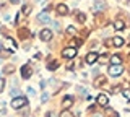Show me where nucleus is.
<instances>
[{"mask_svg":"<svg viewBox=\"0 0 130 117\" xmlns=\"http://www.w3.org/2000/svg\"><path fill=\"white\" fill-rule=\"evenodd\" d=\"M38 21H39V23H44V25H46V23H49V21H51V18H49L47 11H41V13L38 15Z\"/></svg>","mask_w":130,"mask_h":117,"instance_id":"nucleus-8","label":"nucleus"},{"mask_svg":"<svg viewBox=\"0 0 130 117\" xmlns=\"http://www.w3.org/2000/svg\"><path fill=\"white\" fill-rule=\"evenodd\" d=\"M98 59H99V62H101V63H103V62H104V60H106V55H101V57H98Z\"/></svg>","mask_w":130,"mask_h":117,"instance_id":"nucleus-27","label":"nucleus"},{"mask_svg":"<svg viewBox=\"0 0 130 117\" xmlns=\"http://www.w3.org/2000/svg\"><path fill=\"white\" fill-rule=\"evenodd\" d=\"M96 60H98V54H96V52H89V54L86 55V63H89V65L94 63Z\"/></svg>","mask_w":130,"mask_h":117,"instance_id":"nucleus-9","label":"nucleus"},{"mask_svg":"<svg viewBox=\"0 0 130 117\" xmlns=\"http://www.w3.org/2000/svg\"><path fill=\"white\" fill-rule=\"evenodd\" d=\"M111 63H112V65H120V63H122L120 55H112V57H111Z\"/></svg>","mask_w":130,"mask_h":117,"instance_id":"nucleus-14","label":"nucleus"},{"mask_svg":"<svg viewBox=\"0 0 130 117\" xmlns=\"http://www.w3.org/2000/svg\"><path fill=\"white\" fill-rule=\"evenodd\" d=\"M122 72H124L122 65H111V67H109V75H111V76H119Z\"/></svg>","mask_w":130,"mask_h":117,"instance_id":"nucleus-3","label":"nucleus"},{"mask_svg":"<svg viewBox=\"0 0 130 117\" xmlns=\"http://www.w3.org/2000/svg\"><path fill=\"white\" fill-rule=\"evenodd\" d=\"M3 88H5V80L0 78V91H3Z\"/></svg>","mask_w":130,"mask_h":117,"instance_id":"nucleus-24","label":"nucleus"},{"mask_svg":"<svg viewBox=\"0 0 130 117\" xmlns=\"http://www.w3.org/2000/svg\"><path fill=\"white\" fill-rule=\"evenodd\" d=\"M94 117H103V115H94Z\"/></svg>","mask_w":130,"mask_h":117,"instance_id":"nucleus-30","label":"nucleus"},{"mask_svg":"<svg viewBox=\"0 0 130 117\" xmlns=\"http://www.w3.org/2000/svg\"><path fill=\"white\" fill-rule=\"evenodd\" d=\"M11 70H13V68H11V65L5 67V73H11Z\"/></svg>","mask_w":130,"mask_h":117,"instance_id":"nucleus-26","label":"nucleus"},{"mask_svg":"<svg viewBox=\"0 0 130 117\" xmlns=\"http://www.w3.org/2000/svg\"><path fill=\"white\" fill-rule=\"evenodd\" d=\"M93 85H94L96 88H99L101 85H106V76H96V80H94Z\"/></svg>","mask_w":130,"mask_h":117,"instance_id":"nucleus-12","label":"nucleus"},{"mask_svg":"<svg viewBox=\"0 0 130 117\" xmlns=\"http://www.w3.org/2000/svg\"><path fill=\"white\" fill-rule=\"evenodd\" d=\"M114 28H116L117 31L124 29V21H122V20H116V21H114Z\"/></svg>","mask_w":130,"mask_h":117,"instance_id":"nucleus-15","label":"nucleus"},{"mask_svg":"<svg viewBox=\"0 0 130 117\" xmlns=\"http://www.w3.org/2000/svg\"><path fill=\"white\" fill-rule=\"evenodd\" d=\"M5 47H7V49H10V51H15V49H16V44H15L13 39L7 38V39H5Z\"/></svg>","mask_w":130,"mask_h":117,"instance_id":"nucleus-10","label":"nucleus"},{"mask_svg":"<svg viewBox=\"0 0 130 117\" xmlns=\"http://www.w3.org/2000/svg\"><path fill=\"white\" fill-rule=\"evenodd\" d=\"M104 7H106V3L104 2H96V11H99V10H104Z\"/></svg>","mask_w":130,"mask_h":117,"instance_id":"nucleus-16","label":"nucleus"},{"mask_svg":"<svg viewBox=\"0 0 130 117\" xmlns=\"http://www.w3.org/2000/svg\"><path fill=\"white\" fill-rule=\"evenodd\" d=\"M73 104V99H72V96H65V99L62 101V106H63V109H68Z\"/></svg>","mask_w":130,"mask_h":117,"instance_id":"nucleus-11","label":"nucleus"},{"mask_svg":"<svg viewBox=\"0 0 130 117\" xmlns=\"http://www.w3.org/2000/svg\"><path fill=\"white\" fill-rule=\"evenodd\" d=\"M31 75H32L31 67H29V65H23V67H21V76H23L24 80H28V78H31Z\"/></svg>","mask_w":130,"mask_h":117,"instance_id":"nucleus-5","label":"nucleus"},{"mask_svg":"<svg viewBox=\"0 0 130 117\" xmlns=\"http://www.w3.org/2000/svg\"><path fill=\"white\" fill-rule=\"evenodd\" d=\"M57 67H59V62H52V63H49V65H47L49 70H55Z\"/></svg>","mask_w":130,"mask_h":117,"instance_id":"nucleus-17","label":"nucleus"},{"mask_svg":"<svg viewBox=\"0 0 130 117\" xmlns=\"http://www.w3.org/2000/svg\"><path fill=\"white\" fill-rule=\"evenodd\" d=\"M47 99H49V94H47V93H44V94L41 96V101H42V103H46Z\"/></svg>","mask_w":130,"mask_h":117,"instance_id":"nucleus-23","label":"nucleus"},{"mask_svg":"<svg viewBox=\"0 0 130 117\" xmlns=\"http://www.w3.org/2000/svg\"><path fill=\"white\" fill-rule=\"evenodd\" d=\"M47 117H54V114H52V112H49V114H47Z\"/></svg>","mask_w":130,"mask_h":117,"instance_id":"nucleus-29","label":"nucleus"},{"mask_svg":"<svg viewBox=\"0 0 130 117\" xmlns=\"http://www.w3.org/2000/svg\"><path fill=\"white\" fill-rule=\"evenodd\" d=\"M39 38L41 39H42V41H51V39H52V31L51 29H47V28H46V29H41L39 31Z\"/></svg>","mask_w":130,"mask_h":117,"instance_id":"nucleus-4","label":"nucleus"},{"mask_svg":"<svg viewBox=\"0 0 130 117\" xmlns=\"http://www.w3.org/2000/svg\"><path fill=\"white\" fill-rule=\"evenodd\" d=\"M76 18H78L80 21H85V15L83 13H78V11H76Z\"/></svg>","mask_w":130,"mask_h":117,"instance_id":"nucleus-22","label":"nucleus"},{"mask_svg":"<svg viewBox=\"0 0 130 117\" xmlns=\"http://www.w3.org/2000/svg\"><path fill=\"white\" fill-rule=\"evenodd\" d=\"M60 117H72V114H70V112H67V111H63L62 114H60Z\"/></svg>","mask_w":130,"mask_h":117,"instance_id":"nucleus-25","label":"nucleus"},{"mask_svg":"<svg viewBox=\"0 0 130 117\" xmlns=\"http://www.w3.org/2000/svg\"><path fill=\"white\" fill-rule=\"evenodd\" d=\"M122 94H124L125 99H130V90H124V91H122Z\"/></svg>","mask_w":130,"mask_h":117,"instance_id":"nucleus-18","label":"nucleus"},{"mask_svg":"<svg viewBox=\"0 0 130 117\" xmlns=\"http://www.w3.org/2000/svg\"><path fill=\"white\" fill-rule=\"evenodd\" d=\"M128 59H130V54H128Z\"/></svg>","mask_w":130,"mask_h":117,"instance_id":"nucleus-32","label":"nucleus"},{"mask_svg":"<svg viewBox=\"0 0 130 117\" xmlns=\"http://www.w3.org/2000/svg\"><path fill=\"white\" fill-rule=\"evenodd\" d=\"M116 117H119V115H116Z\"/></svg>","mask_w":130,"mask_h":117,"instance_id":"nucleus-33","label":"nucleus"},{"mask_svg":"<svg viewBox=\"0 0 130 117\" xmlns=\"http://www.w3.org/2000/svg\"><path fill=\"white\" fill-rule=\"evenodd\" d=\"M112 44H114L116 47H120V46H124V39L119 38V36H116V38L112 39Z\"/></svg>","mask_w":130,"mask_h":117,"instance_id":"nucleus-13","label":"nucleus"},{"mask_svg":"<svg viewBox=\"0 0 130 117\" xmlns=\"http://www.w3.org/2000/svg\"><path fill=\"white\" fill-rule=\"evenodd\" d=\"M29 11H31V7H28V5H24V7H23V13H24V15H28Z\"/></svg>","mask_w":130,"mask_h":117,"instance_id":"nucleus-20","label":"nucleus"},{"mask_svg":"<svg viewBox=\"0 0 130 117\" xmlns=\"http://www.w3.org/2000/svg\"><path fill=\"white\" fill-rule=\"evenodd\" d=\"M10 94H11V96H20V90H18V88H15V90H11Z\"/></svg>","mask_w":130,"mask_h":117,"instance_id":"nucleus-21","label":"nucleus"},{"mask_svg":"<svg viewBox=\"0 0 130 117\" xmlns=\"http://www.w3.org/2000/svg\"><path fill=\"white\" fill-rule=\"evenodd\" d=\"M98 104H99V106H107V104H109V96L104 94V93L99 94V96H98Z\"/></svg>","mask_w":130,"mask_h":117,"instance_id":"nucleus-7","label":"nucleus"},{"mask_svg":"<svg viewBox=\"0 0 130 117\" xmlns=\"http://www.w3.org/2000/svg\"><path fill=\"white\" fill-rule=\"evenodd\" d=\"M26 103H28V99L24 98V96H16V98L11 99V107H13V109H20L21 106H24Z\"/></svg>","mask_w":130,"mask_h":117,"instance_id":"nucleus-1","label":"nucleus"},{"mask_svg":"<svg viewBox=\"0 0 130 117\" xmlns=\"http://www.w3.org/2000/svg\"><path fill=\"white\" fill-rule=\"evenodd\" d=\"M62 55H63V57L65 59H75V55H76V49H75V47H67V49H63L62 51Z\"/></svg>","mask_w":130,"mask_h":117,"instance_id":"nucleus-2","label":"nucleus"},{"mask_svg":"<svg viewBox=\"0 0 130 117\" xmlns=\"http://www.w3.org/2000/svg\"><path fill=\"white\" fill-rule=\"evenodd\" d=\"M67 13H68V7L63 5V3H59V5H57V15H60V16H65Z\"/></svg>","mask_w":130,"mask_h":117,"instance_id":"nucleus-6","label":"nucleus"},{"mask_svg":"<svg viewBox=\"0 0 130 117\" xmlns=\"http://www.w3.org/2000/svg\"><path fill=\"white\" fill-rule=\"evenodd\" d=\"M67 33L73 36V34H75V33H76V31H75V28H73V26H68V28H67Z\"/></svg>","mask_w":130,"mask_h":117,"instance_id":"nucleus-19","label":"nucleus"},{"mask_svg":"<svg viewBox=\"0 0 130 117\" xmlns=\"http://www.w3.org/2000/svg\"><path fill=\"white\" fill-rule=\"evenodd\" d=\"M10 2H11V3H18L20 0H10Z\"/></svg>","mask_w":130,"mask_h":117,"instance_id":"nucleus-28","label":"nucleus"},{"mask_svg":"<svg viewBox=\"0 0 130 117\" xmlns=\"http://www.w3.org/2000/svg\"><path fill=\"white\" fill-rule=\"evenodd\" d=\"M0 51H2V46H0Z\"/></svg>","mask_w":130,"mask_h":117,"instance_id":"nucleus-31","label":"nucleus"}]
</instances>
